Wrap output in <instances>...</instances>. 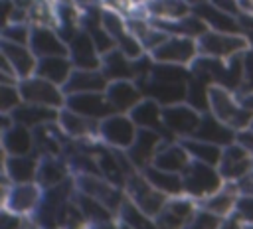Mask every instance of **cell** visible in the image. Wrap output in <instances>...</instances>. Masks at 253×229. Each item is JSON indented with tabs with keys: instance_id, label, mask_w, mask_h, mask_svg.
Wrapping results in <instances>:
<instances>
[{
	"instance_id": "11",
	"label": "cell",
	"mask_w": 253,
	"mask_h": 229,
	"mask_svg": "<svg viewBox=\"0 0 253 229\" xmlns=\"http://www.w3.org/2000/svg\"><path fill=\"white\" fill-rule=\"evenodd\" d=\"M217 170L225 182H239L253 172V154L235 140L223 148Z\"/></svg>"
},
{
	"instance_id": "19",
	"label": "cell",
	"mask_w": 253,
	"mask_h": 229,
	"mask_svg": "<svg viewBox=\"0 0 253 229\" xmlns=\"http://www.w3.org/2000/svg\"><path fill=\"white\" fill-rule=\"evenodd\" d=\"M111 107L115 113H121V114H128L142 99V91L140 87L136 85V81H128V79H123V81H111L107 91H105Z\"/></svg>"
},
{
	"instance_id": "31",
	"label": "cell",
	"mask_w": 253,
	"mask_h": 229,
	"mask_svg": "<svg viewBox=\"0 0 253 229\" xmlns=\"http://www.w3.org/2000/svg\"><path fill=\"white\" fill-rule=\"evenodd\" d=\"M190 162H192V158L180 140H164L152 164L156 168H162L168 172L184 174V170L190 166Z\"/></svg>"
},
{
	"instance_id": "2",
	"label": "cell",
	"mask_w": 253,
	"mask_h": 229,
	"mask_svg": "<svg viewBox=\"0 0 253 229\" xmlns=\"http://www.w3.org/2000/svg\"><path fill=\"white\" fill-rule=\"evenodd\" d=\"M182 180H184V195L196 201H202L208 195L219 191L225 184L217 166H210V164L196 162V160H192L190 166L184 170Z\"/></svg>"
},
{
	"instance_id": "40",
	"label": "cell",
	"mask_w": 253,
	"mask_h": 229,
	"mask_svg": "<svg viewBox=\"0 0 253 229\" xmlns=\"http://www.w3.org/2000/svg\"><path fill=\"white\" fill-rule=\"evenodd\" d=\"M150 77L156 79V81H166V83H188L190 67L174 65V63H156L154 61Z\"/></svg>"
},
{
	"instance_id": "1",
	"label": "cell",
	"mask_w": 253,
	"mask_h": 229,
	"mask_svg": "<svg viewBox=\"0 0 253 229\" xmlns=\"http://www.w3.org/2000/svg\"><path fill=\"white\" fill-rule=\"evenodd\" d=\"M210 113L229 124L233 130H245L249 128L253 120V113L243 109L237 101V95L221 85L210 87Z\"/></svg>"
},
{
	"instance_id": "4",
	"label": "cell",
	"mask_w": 253,
	"mask_h": 229,
	"mask_svg": "<svg viewBox=\"0 0 253 229\" xmlns=\"http://www.w3.org/2000/svg\"><path fill=\"white\" fill-rule=\"evenodd\" d=\"M251 47V41L245 34H223L208 30L198 39L200 55L215 57V59H231L235 55L245 53Z\"/></svg>"
},
{
	"instance_id": "50",
	"label": "cell",
	"mask_w": 253,
	"mask_h": 229,
	"mask_svg": "<svg viewBox=\"0 0 253 229\" xmlns=\"http://www.w3.org/2000/svg\"><path fill=\"white\" fill-rule=\"evenodd\" d=\"M237 142H239L241 146H245V148L253 154V130H249V128L239 130V132H237Z\"/></svg>"
},
{
	"instance_id": "47",
	"label": "cell",
	"mask_w": 253,
	"mask_h": 229,
	"mask_svg": "<svg viewBox=\"0 0 253 229\" xmlns=\"http://www.w3.org/2000/svg\"><path fill=\"white\" fill-rule=\"evenodd\" d=\"M243 73H245V83L241 91H253V47H249L243 53Z\"/></svg>"
},
{
	"instance_id": "16",
	"label": "cell",
	"mask_w": 253,
	"mask_h": 229,
	"mask_svg": "<svg viewBox=\"0 0 253 229\" xmlns=\"http://www.w3.org/2000/svg\"><path fill=\"white\" fill-rule=\"evenodd\" d=\"M67 47H69V59L75 69H101L103 55L97 51L91 36L83 28L71 38Z\"/></svg>"
},
{
	"instance_id": "46",
	"label": "cell",
	"mask_w": 253,
	"mask_h": 229,
	"mask_svg": "<svg viewBox=\"0 0 253 229\" xmlns=\"http://www.w3.org/2000/svg\"><path fill=\"white\" fill-rule=\"evenodd\" d=\"M99 4L105 8V10H111V12H117L121 16H130L134 10H136V2L134 0H99Z\"/></svg>"
},
{
	"instance_id": "34",
	"label": "cell",
	"mask_w": 253,
	"mask_h": 229,
	"mask_svg": "<svg viewBox=\"0 0 253 229\" xmlns=\"http://www.w3.org/2000/svg\"><path fill=\"white\" fill-rule=\"evenodd\" d=\"M142 176L164 195L168 197H178V195H184V180H182V174H176V172H168V170H162V168H156L154 164L146 166L142 170Z\"/></svg>"
},
{
	"instance_id": "53",
	"label": "cell",
	"mask_w": 253,
	"mask_h": 229,
	"mask_svg": "<svg viewBox=\"0 0 253 229\" xmlns=\"http://www.w3.org/2000/svg\"><path fill=\"white\" fill-rule=\"evenodd\" d=\"M188 4H190V8L194 10L196 6H202V4H206V2H210V0H186Z\"/></svg>"
},
{
	"instance_id": "59",
	"label": "cell",
	"mask_w": 253,
	"mask_h": 229,
	"mask_svg": "<svg viewBox=\"0 0 253 229\" xmlns=\"http://www.w3.org/2000/svg\"><path fill=\"white\" fill-rule=\"evenodd\" d=\"M87 229H89V227H87Z\"/></svg>"
},
{
	"instance_id": "41",
	"label": "cell",
	"mask_w": 253,
	"mask_h": 229,
	"mask_svg": "<svg viewBox=\"0 0 253 229\" xmlns=\"http://www.w3.org/2000/svg\"><path fill=\"white\" fill-rule=\"evenodd\" d=\"M30 36H32V24L10 22V24L2 26V41L30 45Z\"/></svg>"
},
{
	"instance_id": "57",
	"label": "cell",
	"mask_w": 253,
	"mask_h": 229,
	"mask_svg": "<svg viewBox=\"0 0 253 229\" xmlns=\"http://www.w3.org/2000/svg\"><path fill=\"white\" fill-rule=\"evenodd\" d=\"M249 130H253V120H251V124H249Z\"/></svg>"
},
{
	"instance_id": "20",
	"label": "cell",
	"mask_w": 253,
	"mask_h": 229,
	"mask_svg": "<svg viewBox=\"0 0 253 229\" xmlns=\"http://www.w3.org/2000/svg\"><path fill=\"white\" fill-rule=\"evenodd\" d=\"M162 111H164V107H162L160 103H156L154 99L144 97V99L128 113V116L134 120V124H136L138 128H150V130L160 132L166 140H178V138H174V136L168 134V130H166V126H164Z\"/></svg>"
},
{
	"instance_id": "51",
	"label": "cell",
	"mask_w": 253,
	"mask_h": 229,
	"mask_svg": "<svg viewBox=\"0 0 253 229\" xmlns=\"http://www.w3.org/2000/svg\"><path fill=\"white\" fill-rule=\"evenodd\" d=\"M237 6H239V14L253 16V0H237Z\"/></svg>"
},
{
	"instance_id": "32",
	"label": "cell",
	"mask_w": 253,
	"mask_h": 229,
	"mask_svg": "<svg viewBox=\"0 0 253 229\" xmlns=\"http://www.w3.org/2000/svg\"><path fill=\"white\" fill-rule=\"evenodd\" d=\"M237 197H239V191H237V184L235 182H225L223 188L211 195H208L206 199L198 201L200 207L211 211L213 215L221 217V219H227L233 215L235 211V203H237Z\"/></svg>"
},
{
	"instance_id": "24",
	"label": "cell",
	"mask_w": 253,
	"mask_h": 229,
	"mask_svg": "<svg viewBox=\"0 0 253 229\" xmlns=\"http://www.w3.org/2000/svg\"><path fill=\"white\" fill-rule=\"evenodd\" d=\"M57 124L61 126V130L73 138V140H89V138H99V124L101 120H93L87 118L83 114H77L69 109H61L59 111V118Z\"/></svg>"
},
{
	"instance_id": "22",
	"label": "cell",
	"mask_w": 253,
	"mask_h": 229,
	"mask_svg": "<svg viewBox=\"0 0 253 229\" xmlns=\"http://www.w3.org/2000/svg\"><path fill=\"white\" fill-rule=\"evenodd\" d=\"M198 18H202L206 22V26L213 32H223V34H243L239 16L229 14L217 6H213L211 2H206L202 6H196L192 10Z\"/></svg>"
},
{
	"instance_id": "23",
	"label": "cell",
	"mask_w": 253,
	"mask_h": 229,
	"mask_svg": "<svg viewBox=\"0 0 253 229\" xmlns=\"http://www.w3.org/2000/svg\"><path fill=\"white\" fill-rule=\"evenodd\" d=\"M38 168H40V156L38 154H26V156L2 154V174L8 176L12 184L36 182Z\"/></svg>"
},
{
	"instance_id": "33",
	"label": "cell",
	"mask_w": 253,
	"mask_h": 229,
	"mask_svg": "<svg viewBox=\"0 0 253 229\" xmlns=\"http://www.w3.org/2000/svg\"><path fill=\"white\" fill-rule=\"evenodd\" d=\"M73 63L69 59V55H51V57H40L38 59V67H36V75L63 87L69 79V75L73 73Z\"/></svg>"
},
{
	"instance_id": "17",
	"label": "cell",
	"mask_w": 253,
	"mask_h": 229,
	"mask_svg": "<svg viewBox=\"0 0 253 229\" xmlns=\"http://www.w3.org/2000/svg\"><path fill=\"white\" fill-rule=\"evenodd\" d=\"M30 47L36 57H51V55H69V47L59 36L55 28L49 26H32Z\"/></svg>"
},
{
	"instance_id": "36",
	"label": "cell",
	"mask_w": 253,
	"mask_h": 229,
	"mask_svg": "<svg viewBox=\"0 0 253 229\" xmlns=\"http://www.w3.org/2000/svg\"><path fill=\"white\" fill-rule=\"evenodd\" d=\"M180 142H182L184 148L188 150L190 158L196 160V162H204V164H210V166H217L219 160H221V152H223V148L217 146V144L200 140V138H196V136L182 138Z\"/></svg>"
},
{
	"instance_id": "25",
	"label": "cell",
	"mask_w": 253,
	"mask_h": 229,
	"mask_svg": "<svg viewBox=\"0 0 253 229\" xmlns=\"http://www.w3.org/2000/svg\"><path fill=\"white\" fill-rule=\"evenodd\" d=\"M194 136L200 138V140H206V142H211V144H217V146L225 148V146H229L237 140V130H233L229 124H225L223 120H219L211 113H204L202 120H200V126H198Z\"/></svg>"
},
{
	"instance_id": "45",
	"label": "cell",
	"mask_w": 253,
	"mask_h": 229,
	"mask_svg": "<svg viewBox=\"0 0 253 229\" xmlns=\"http://www.w3.org/2000/svg\"><path fill=\"white\" fill-rule=\"evenodd\" d=\"M233 217L239 223H253V195H239L235 203Z\"/></svg>"
},
{
	"instance_id": "6",
	"label": "cell",
	"mask_w": 253,
	"mask_h": 229,
	"mask_svg": "<svg viewBox=\"0 0 253 229\" xmlns=\"http://www.w3.org/2000/svg\"><path fill=\"white\" fill-rule=\"evenodd\" d=\"M20 93H22V101L24 103H32V105H43V107H51V109H63L65 107V91L63 87L40 77V75H32L28 79H22L18 83Z\"/></svg>"
},
{
	"instance_id": "13",
	"label": "cell",
	"mask_w": 253,
	"mask_h": 229,
	"mask_svg": "<svg viewBox=\"0 0 253 229\" xmlns=\"http://www.w3.org/2000/svg\"><path fill=\"white\" fill-rule=\"evenodd\" d=\"M65 109L83 114L93 120H103L111 114H115L109 99L105 93H73L65 95Z\"/></svg>"
},
{
	"instance_id": "35",
	"label": "cell",
	"mask_w": 253,
	"mask_h": 229,
	"mask_svg": "<svg viewBox=\"0 0 253 229\" xmlns=\"http://www.w3.org/2000/svg\"><path fill=\"white\" fill-rule=\"evenodd\" d=\"M150 18L158 20H180L192 14V8L186 0H146L140 4Z\"/></svg>"
},
{
	"instance_id": "30",
	"label": "cell",
	"mask_w": 253,
	"mask_h": 229,
	"mask_svg": "<svg viewBox=\"0 0 253 229\" xmlns=\"http://www.w3.org/2000/svg\"><path fill=\"white\" fill-rule=\"evenodd\" d=\"M71 176H73L71 166L63 156H43V158H40V168H38L36 182L43 190L59 186V184L67 182Z\"/></svg>"
},
{
	"instance_id": "38",
	"label": "cell",
	"mask_w": 253,
	"mask_h": 229,
	"mask_svg": "<svg viewBox=\"0 0 253 229\" xmlns=\"http://www.w3.org/2000/svg\"><path fill=\"white\" fill-rule=\"evenodd\" d=\"M117 221L121 225H126L130 229H158V223L154 217H150L148 213H144L134 201H130L128 197L125 199V203L121 205L119 213H117Z\"/></svg>"
},
{
	"instance_id": "52",
	"label": "cell",
	"mask_w": 253,
	"mask_h": 229,
	"mask_svg": "<svg viewBox=\"0 0 253 229\" xmlns=\"http://www.w3.org/2000/svg\"><path fill=\"white\" fill-rule=\"evenodd\" d=\"M89 229H121V223H119L117 219H113V221H105V223L89 225Z\"/></svg>"
},
{
	"instance_id": "55",
	"label": "cell",
	"mask_w": 253,
	"mask_h": 229,
	"mask_svg": "<svg viewBox=\"0 0 253 229\" xmlns=\"http://www.w3.org/2000/svg\"><path fill=\"white\" fill-rule=\"evenodd\" d=\"M28 229H42V227H40V225H36V223H34V221H32V225H30V227H28Z\"/></svg>"
},
{
	"instance_id": "28",
	"label": "cell",
	"mask_w": 253,
	"mask_h": 229,
	"mask_svg": "<svg viewBox=\"0 0 253 229\" xmlns=\"http://www.w3.org/2000/svg\"><path fill=\"white\" fill-rule=\"evenodd\" d=\"M150 18V16H148ZM150 22L162 30L168 36H184V38H192V39H200L210 28L206 26V22L202 18H198L194 12L180 18V20H158V18H150Z\"/></svg>"
},
{
	"instance_id": "42",
	"label": "cell",
	"mask_w": 253,
	"mask_h": 229,
	"mask_svg": "<svg viewBox=\"0 0 253 229\" xmlns=\"http://www.w3.org/2000/svg\"><path fill=\"white\" fill-rule=\"evenodd\" d=\"M24 101H22V93H20V87L18 85L0 83V114L12 113Z\"/></svg>"
},
{
	"instance_id": "21",
	"label": "cell",
	"mask_w": 253,
	"mask_h": 229,
	"mask_svg": "<svg viewBox=\"0 0 253 229\" xmlns=\"http://www.w3.org/2000/svg\"><path fill=\"white\" fill-rule=\"evenodd\" d=\"M0 146L2 154L6 156H26L36 154V142H34V130L24 124H12L10 128L0 132Z\"/></svg>"
},
{
	"instance_id": "37",
	"label": "cell",
	"mask_w": 253,
	"mask_h": 229,
	"mask_svg": "<svg viewBox=\"0 0 253 229\" xmlns=\"http://www.w3.org/2000/svg\"><path fill=\"white\" fill-rule=\"evenodd\" d=\"M75 203L77 207L81 209L83 217L87 219L89 225H95V223H105V221H113L117 219V215L105 205L101 203L99 199L87 195V193H81V191H75Z\"/></svg>"
},
{
	"instance_id": "10",
	"label": "cell",
	"mask_w": 253,
	"mask_h": 229,
	"mask_svg": "<svg viewBox=\"0 0 253 229\" xmlns=\"http://www.w3.org/2000/svg\"><path fill=\"white\" fill-rule=\"evenodd\" d=\"M162 118H164V126L168 134L182 140V138H190L196 134L200 120H202V113L192 109L188 103H180V105L164 107Z\"/></svg>"
},
{
	"instance_id": "12",
	"label": "cell",
	"mask_w": 253,
	"mask_h": 229,
	"mask_svg": "<svg viewBox=\"0 0 253 229\" xmlns=\"http://www.w3.org/2000/svg\"><path fill=\"white\" fill-rule=\"evenodd\" d=\"M198 201L188 197V195H178L170 197L164 205V209L158 213L156 223L158 229H186L194 213L198 211Z\"/></svg>"
},
{
	"instance_id": "54",
	"label": "cell",
	"mask_w": 253,
	"mask_h": 229,
	"mask_svg": "<svg viewBox=\"0 0 253 229\" xmlns=\"http://www.w3.org/2000/svg\"><path fill=\"white\" fill-rule=\"evenodd\" d=\"M241 225H243V223H241ZM243 229H253V223H245Z\"/></svg>"
},
{
	"instance_id": "3",
	"label": "cell",
	"mask_w": 253,
	"mask_h": 229,
	"mask_svg": "<svg viewBox=\"0 0 253 229\" xmlns=\"http://www.w3.org/2000/svg\"><path fill=\"white\" fill-rule=\"evenodd\" d=\"M43 188L38 182L12 184L8 176L2 174V207L18 215L32 217L42 201Z\"/></svg>"
},
{
	"instance_id": "48",
	"label": "cell",
	"mask_w": 253,
	"mask_h": 229,
	"mask_svg": "<svg viewBox=\"0 0 253 229\" xmlns=\"http://www.w3.org/2000/svg\"><path fill=\"white\" fill-rule=\"evenodd\" d=\"M235 184H237V191H239V195H253V174L241 178V180L235 182Z\"/></svg>"
},
{
	"instance_id": "15",
	"label": "cell",
	"mask_w": 253,
	"mask_h": 229,
	"mask_svg": "<svg viewBox=\"0 0 253 229\" xmlns=\"http://www.w3.org/2000/svg\"><path fill=\"white\" fill-rule=\"evenodd\" d=\"M136 85L140 87L144 97L154 99L162 107L186 103L188 97V83H166V81H156L148 75L146 79L136 81Z\"/></svg>"
},
{
	"instance_id": "43",
	"label": "cell",
	"mask_w": 253,
	"mask_h": 229,
	"mask_svg": "<svg viewBox=\"0 0 253 229\" xmlns=\"http://www.w3.org/2000/svg\"><path fill=\"white\" fill-rule=\"evenodd\" d=\"M221 223H223L221 217L213 215L211 211H208L204 207H198V211L194 213V217L190 219L186 229H219Z\"/></svg>"
},
{
	"instance_id": "18",
	"label": "cell",
	"mask_w": 253,
	"mask_h": 229,
	"mask_svg": "<svg viewBox=\"0 0 253 229\" xmlns=\"http://www.w3.org/2000/svg\"><path fill=\"white\" fill-rule=\"evenodd\" d=\"M69 136L61 130L57 122L42 124L34 128V142H36V154L40 158L43 156H63L65 146L69 144Z\"/></svg>"
},
{
	"instance_id": "8",
	"label": "cell",
	"mask_w": 253,
	"mask_h": 229,
	"mask_svg": "<svg viewBox=\"0 0 253 229\" xmlns=\"http://www.w3.org/2000/svg\"><path fill=\"white\" fill-rule=\"evenodd\" d=\"M138 126L128 114L115 113L101 120L99 124V140L115 150H128L136 138Z\"/></svg>"
},
{
	"instance_id": "7",
	"label": "cell",
	"mask_w": 253,
	"mask_h": 229,
	"mask_svg": "<svg viewBox=\"0 0 253 229\" xmlns=\"http://www.w3.org/2000/svg\"><path fill=\"white\" fill-rule=\"evenodd\" d=\"M125 191H126V197L130 201H134L144 213H148L150 217H158V213L164 209L166 201L170 199L168 195L160 193L144 176L142 172H134L128 180H126V186H125Z\"/></svg>"
},
{
	"instance_id": "14",
	"label": "cell",
	"mask_w": 253,
	"mask_h": 229,
	"mask_svg": "<svg viewBox=\"0 0 253 229\" xmlns=\"http://www.w3.org/2000/svg\"><path fill=\"white\" fill-rule=\"evenodd\" d=\"M164 140L166 138L160 132H156V130L138 128L132 146L126 150V156L132 162V166L138 172H142L146 166H150L154 162V158H156V154H158V150H160V146H162Z\"/></svg>"
},
{
	"instance_id": "27",
	"label": "cell",
	"mask_w": 253,
	"mask_h": 229,
	"mask_svg": "<svg viewBox=\"0 0 253 229\" xmlns=\"http://www.w3.org/2000/svg\"><path fill=\"white\" fill-rule=\"evenodd\" d=\"M2 57L8 59V63L12 65V69L16 71L18 79H28L32 75H36V67H38V57L32 51L30 45H20V43H10V41H2Z\"/></svg>"
},
{
	"instance_id": "56",
	"label": "cell",
	"mask_w": 253,
	"mask_h": 229,
	"mask_svg": "<svg viewBox=\"0 0 253 229\" xmlns=\"http://www.w3.org/2000/svg\"><path fill=\"white\" fill-rule=\"evenodd\" d=\"M134 2H136V4H138V6H140V4H144V2H146V0H134Z\"/></svg>"
},
{
	"instance_id": "44",
	"label": "cell",
	"mask_w": 253,
	"mask_h": 229,
	"mask_svg": "<svg viewBox=\"0 0 253 229\" xmlns=\"http://www.w3.org/2000/svg\"><path fill=\"white\" fill-rule=\"evenodd\" d=\"M30 225H32V217H24V215H18V213L2 207L0 229H28Z\"/></svg>"
},
{
	"instance_id": "29",
	"label": "cell",
	"mask_w": 253,
	"mask_h": 229,
	"mask_svg": "<svg viewBox=\"0 0 253 229\" xmlns=\"http://www.w3.org/2000/svg\"><path fill=\"white\" fill-rule=\"evenodd\" d=\"M59 111L61 109H51V107H43V105H32V103H22L20 107H16L12 113H8L12 116V120L16 124H24L28 128H38L42 124H49V122H57L59 118Z\"/></svg>"
},
{
	"instance_id": "39",
	"label": "cell",
	"mask_w": 253,
	"mask_h": 229,
	"mask_svg": "<svg viewBox=\"0 0 253 229\" xmlns=\"http://www.w3.org/2000/svg\"><path fill=\"white\" fill-rule=\"evenodd\" d=\"M210 87L211 83L196 77L190 73V79H188V97H186V103L196 109L198 113H210Z\"/></svg>"
},
{
	"instance_id": "5",
	"label": "cell",
	"mask_w": 253,
	"mask_h": 229,
	"mask_svg": "<svg viewBox=\"0 0 253 229\" xmlns=\"http://www.w3.org/2000/svg\"><path fill=\"white\" fill-rule=\"evenodd\" d=\"M75 178V188L81 193H87L95 199H99L101 203H105L115 215L119 213L121 205L126 199V191L115 184H111L107 178L99 176V174H79L73 176Z\"/></svg>"
},
{
	"instance_id": "26",
	"label": "cell",
	"mask_w": 253,
	"mask_h": 229,
	"mask_svg": "<svg viewBox=\"0 0 253 229\" xmlns=\"http://www.w3.org/2000/svg\"><path fill=\"white\" fill-rule=\"evenodd\" d=\"M109 79L101 69H73L67 83L63 85L65 95L73 93H105L109 87Z\"/></svg>"
},
{
	"instance_id": "58",
	"label": "cell",
	"mask_w": 253,
	"mask_h": 229,
	"mask_svg": "<svg viewBox=\"0 0 253 229\" xmlns=\"http://www.w3.org/2000/svg\"><path fill=\"white\" fill-rule=\"evenodd\" d=\"M121 229H130V227H126V225H121Z\"/></svg>"
},
{
	"instance_id": "49",
	"label": "cell",
	"mask_w": 253,
	"mask_h": 229,
	"mask_svg": "<svg viewBox=\"0 0 253 229\" xmlns=\"http://www.w3.org/2000/svg\"><path fill=\"white\" fill-rule=\"evenodd\" d=\"M213 6H217V8H221V10H225V12H229V14H235V16H239V6H237V0H210Z\"/></svg>"
},
{
	"instance_id": "9",
	"label": "cell",
	"mask_w": 253,
	"mask_h": 229,
	"mask_svg": "<svg viewBox=\"0 0 253 229\" xmlns=\"http://www.w3.org/2000/svg\"><path fill=\"white\" fill-rule=\"evenodd\" d=\"M198 55H200L198 39L184 36H168L154 51H150V57L156 63H174L184 67H190Z\"/></svg>"
}]
</instances>
